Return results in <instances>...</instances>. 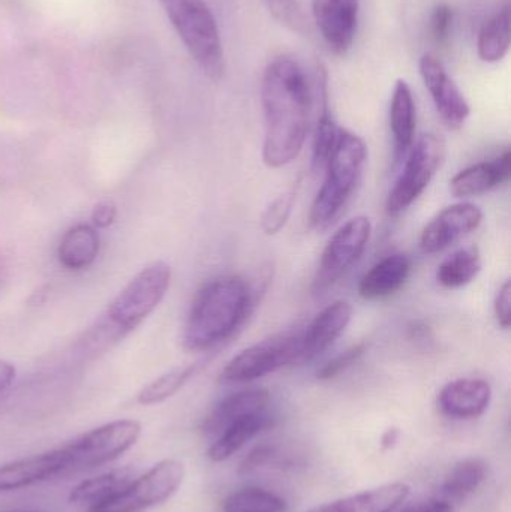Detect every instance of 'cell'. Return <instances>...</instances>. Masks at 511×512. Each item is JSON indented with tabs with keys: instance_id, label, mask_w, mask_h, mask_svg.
<instances>
[{
	"instance_id": "30bf717a",
	"label": "cell",
	"mask_w": 511,
	"mask_h": 512,
	"mask_svg": "<svg viewBox=\"0 0 511 512\" xmlns=\"http://www.w3.org/2000/svg\"><path fill=\"white\" fill-rule=\"evenodd\" d=\"M372 224L365 216H357L345 222L327 243L317 273H315L312 291L323 294L335 286L354 264L362 258L371 240Z\"/></svg>"
},
{
	"instance_id": "5b68a950",
	"label": "cell",
	"mask_w": 511,
	"mask_h": 512,
	"mask_svg": "<svg viewBox=\"0 0 511 512\" xmlns=\"http://www.w3.org/2000/svg\"><path fill=\"white\" fill-rule=\"evenodd\" d=\"M171 26L209 80L225 74V54L218 21L204 0H159Z\"/></svg>"
},
{
	"instance_id": "d6986e66",
	"label": "cell",
	"mask_w": 511,
	"mask_h": 512,
	"mask_svg": "<svg viewBox=\"0 0 511 512\" xmlns=\"http://www.w3.org/2000/svg\"><path fill=\"white\" fill-rule=\"evenodd\" d=\"M411 487L390 483L329 504L318 505L306 512H395L407 501Z\"/></svg>"
},
{
	"instance_id": "7a4b0ae2",
	"label": "cell",
	"mask_w": 511,
	"mask_h": 512,
	"mask_svg": "<svg viewBox=\"0 0 511 512\" xmlns=\"http://www.w3.org/2000/svg\"><path fill=\"white\" fill-rule=\"evenodd\" d=\"M257 301V288L239 274L209 280L192 301L183 330V345L192 352L216 348L245 325Z\"/></svg>"
},
{
	"instance_id": "e0dca14e",
	"label": "cell",
	"mask_w": 511,
	"mask_h": 512,
	"mask_svg": "<svg viewBox=\"0 0 511 512\" xmlns=\"http://www.w3.org/2000/svg\"><path fill=\"white\" fill-rule=\"evenodd\" d=\"M510 176L511 153L506 150L491 161L479 162L459 171L450 180V192L456 198L479 197L509 182Z\"/></svg>"
},
{
	"instance_id": "f546056e",
	"label": "cell",
	"mask_w": 511,
	"mask_h": 512,
	"mask_svg": "<svg viewBox=\"0 0 511 512\" xmlns=\"http://www.w3.org/2000/svg\"><path fill=\"white\" fill-rule=\"evenodd\" d=\"M296 198V189H290V191L279 195L276 200L269 204V207L264 210L263 216H261V230L264 234L275 236L287 225L288 219L293 213Z\"/></svg>"
},
{
	"instance_id": "f35d334b",
	"label": "cell",
	"mask_w": 511,
	"mask_h": 512,
	"mask_svg": "<svg viewBox=\"0 0 511 512\" xmlns=\"http://www.w3.org/2000/svg\"><path fill=\"white\" fill-rule=\"evenodd\" d=\"M30 512H36V511H30Z\"/></svg>"
},
{
	"instance_id": "d590c367",
	"label": "cell",
	"mask_w": 511,
	"mask_h": 512,
	"mask_svg": "<svg viewBox=\"0 0 511 512\" xmlns=\"http://www.w3.org/2000/svg\"><path fill=\"white\" fill-rule=\"evenodd\" d=\"M401 512H455L453 511L452 504L444 501V499L435 498L429 501L422 502V504L411 505Z\"/></svg>"
},
{
	"instance_id": "277c9868",
	"label": "cell",
	"mask_w": 511,
	"mask_h": 512,
	"mask_svg": "<svg viewBox=\"0 0 511 512\" xmlns=\"http://www.w3.org/2000/svg\"><path fill=\"white\" fill-rule=\"evenodd\" d=\"M368 162L365 140L348 129L339 128L338 140L326 164V179L312 204V228L329 227L353 197Z\"/></svg>"
},
{
	"instance_id": "ba28073f",
	"label": "cell",
	"mask_w": 511,
	"mask_h": 512,
	"mask_svg": "<svg viewBox=\"0 0 511 512\" xmlns=\"http://www.w3.org/2000/svg\"><path fill=\"white\" fill-rule=\"evenodd\" d=\"M302 331L276 334L237 354L219 376L222 384H246L300 363Z\"/></svg>"
},
{
	"instance_id": "836d02e7",
	"label": "cell",
	"mask_w": 511,
	"mask_h": 512,
	"mask_svg": "<svg viewBox=\"0 0 511 512\" xmlns=\"http://www.w3.org/2000/svg\"><path fill=\"white\" fill-rule=\"evenodd\" d=\"M495 316H497L498 324L504 330H509L511 325V283L507 280L495 298Z\"/></svg>"
},
{
	"instance_id": "5bb4252c",
	"label": "cell",
	"mask_w": 511,
	"mask_h": 512,
	"mask_svg": "<svg viewBox=\"0 0 511 512\" xmlns=\"http://www.w3.org/2000/svg\"><path fill=\"white\" fill-rule=\"evenodd\" d=\"M492 388L485 379L461 378L444 385L438 394L441 414L453 420H473L488 411Z\"/></svg>"
},
{
	"instance_id": "8fae6325",
	"label": "cell",
	"mask_w": 511,
	"mask_h": 512,
	"mask_svg": "<svg viewBox=\"0 0 511 512\" xmlns=\"http://www.w3.org/2000/svg\"><path fill=\"white\" fill-rule=\"evenodd\" d=\"M420 75L444 125L453 131L461 129L470 117L471 107L441 60L434 54H423Z\"/></svg>"
},
{
	"instance_id": "d4e9b609",
	"label": "cell",
	"mask_w": 511,
	"mask_h": 512,
	"mask_svg": "<svg viewBox=\"0 0 511 512\" xmlns=\"http://www.w3.org/2000/svg\"><path fill=\"white\" fill-rule=\"evenodd\" d=\"M510 24L509 3L485 21L477 39V51L483 62L497 63L507 56L511 41Z\"/></svg>"
},
{
	"instance_id": "f1b7e54d",
	"label": "cell",
	"mask_w": 511,
	"mask_h": 512,
	"mask_svg": "<svg viewBox=\"0 0 511 512\" xmlns=\"http://www.w3.org/2000/svg\"><path fill=\"white\" fill-rule=\"evenodd\" d=\"M225 512H287V502L260 487L231 493L222 505Z\"/></svg>"
},
{
	"instance_id": "484cf974",
	"label": "cell",
	"mask_w": 511,
	"mask_h": 512,
	"mask_svg": "<svg viewBox=\"0 0 511 512\" xmlns=\"http://www.w3.org/2000/svg\"><path fill=\"white\" fill-rule=\"evenodd\" d=\"M483 259L476 246L459 249L450 255L437 270V282L446 289H459L470 285L482 271Z\"/></svg>"
},
{
	"instance_id": "7402d4cb",
	"label": "cell",
	"mask_w": 511,
	"mask_h": 512,
	"mask_svg": "<svg viewBox=\"0 0 511 512\" xmlns=\"http://www.w3.org/2000/svg\"><path fill=\"white\" fill-rule=\"evenodd\" d=\"M275 424V418L269 409L258 414L249 415L231 424L224 430L207 450V457L215 463L231 459L237 451L242 450L249 441Z\"/></svg>"
},
{
	"instance_id": "ffe728a7",
	"label": "cell",
	"mask_w": 511,
	"mask_h": 512,
	"mask_svg": "<svg viewBox=\"0 0 511 512\" xmlns=\"http://www.w3.org/2000/svg\"><path fill=\"white\" fill-rule=\"evenodd\" d=\"M411 259L395 254L378 261L359 283V295L363 300H383L398 292L410 279Z\"/></svg>"
},
{
	"instance_id": "8992f818",
	"label": "cell",
	"mask_w": 511,
	"mask_h": 512,
	"mask_svg": "<svg viewBox=\"0 0 511 512\" xmlns=\"http://www.w3.org/2000/svg\"><path fill=\"white\" fill-rule=\"evenodd\" d=\"M141 436V424L135 420H117L96 427L62 448L66 466L63 475L89 471L108 465L131 450Z\"/></svg>"
},
{
	"instance_id": "4dcf8cb0",
	"label": "cell",
	"mask_w": 511,
	"mask_h": 512,
	"mask_svg": "<svg viewBox=\"0 0 511 512\" xmlns=\"http://www.w3.org/2000/svg\"><path fill=\"white\" fill-rule=\"evenodd\" d=\"M270 14L278 23L291 32L306 35L309 33V21L297 0H263Z\"/></svg>"
},
{
	"instance_id": "e575fe53",
	"label": "cell",
	"mask_w": 511,
	"mask_h": 512,
	"mask_svg": "<svg viewBox=\"0 0 511 512\" xmlns=\"http://www.w3.org/2000/svg\"><path fill=\"white\" fill-rule=\"evenodd\" d=\"M117 218V207L113 201H102V203L96 204L95 209L92 212V224L95 228L111 227Z\"/></svg>"
},
{
	"instance_id": "7c38bea8",
	"label": "cell",
	"mask_w": 511,
	"mask_h": 512,
	"mask_svg": "<svg viewBox=\"0 0 511 512\" xmlns=\"http://www.w3.org/2000/svg\"><path fill=\"white\" fill-rule=\"evenodd\" d=\"M482 221L483 212L476 204H453L426 225L420 236V249L426 255L440 254L474 233Z\"/></svg>"
},
{
	"instance_id": "4316f807",
	"label": "cell",
	"mask_w": 511,
	"mask_h": 512,
	"mask_svg": "<svg viewBox=\"0 0 511 512\" xmlns=\"http://www.w3.org/2000/svg\"><path fill=\"white\" fill-rule=\"evenodd\" d=\"M134 472L129 468L114 469L99 477L90 478L78 484L69 493L72 504H98L128 486Z\"/></svg>"
},
{
	"instance_id": "ac0fdd59",
	"label": "cell",
	"mask_w": 511,
	"mask_h": 512,
	"mask_svg": "<svg viewBox=\"0 0 511 512\" xmlns=\"http://www.w3.org/2000/svg\"><path fill=\"white\" fill-rule=\"evenodd\" d=\"M270 393L264 388H252L231 394L218 403L207 415L203 432L207 436H219L227 427L249 415L269 409Z\"/></svg>"
},
{
	"instance_id": "74e56055",
	"label": "cell",
	"mask_w": 511,
	"mask_h": 512,
	"mask_svg": "<svg viewBox=\"0 0 511 512\" xmlns=\"http://www.w3.org/2000/svg\"><path fill=\"white\" fill-rule=\"evenodd\" d=\"M399 436H401V432H399L398 427H390L384 432V435L381 436V448L384 451L393 450L398 444Z\"/></svg>"
},
{
	"instance_id": "3957f363",
	"label": "cell",
	"mask_w": 511,
	"mask_h": 512,
	"mask_svg": "<svg viewBox=\"0 0 511 512\" xmlns=\"http://www.w3.org/2000/svg\"><path fill=\"white\" fill-rule=\"evenodd\" d=\"M171 283V267L164 261L144 267L77 343L81 358H96L140 327L164 300Z\"/></svg>"
},
{
	"instance_id": "6da1fadb",
	"label": "cell",
	"mask_w": 511,
	"mask_h": 512,
	"mask_svg": "<svg viewBox=\"0 0 511 512\" xmlns=\"http://www.w3.org/2000/svg\"><path fill=\"white\" fill-rule=\"evenodd\" d=\"M264 111L263 161L269 168L291 164L302 152L309 132L314 93L297 57L270 60L261 81Z\"/></svg>"
},
{
	"instance_id": "83f0119b",
	"label": "cell",
	"mask_w": 511,
	"mask_h": 512,
	"mask_svg": "<svg viewBox=\"0 0 511 512\" xmlns=\"http://www.w3.org/2000/svg\"><path fill=\"white\" fill-rule=\"evenodd\" d=\"M204 364L206 361H195L188 366L176 367V369L164 373L138 393V403L144 406H153L165 402L174 394L179 393L188 384V381H191L203 369Z\"/></svg>"
},
{
	"instance_id": "9a60e30c",
	"label": "cell",
	"mask_w": 511,
	"mask_h": 512,
	"mask_svg": "<svg viewBox=\"0 0 511 512\" xmlns=\"http://www.w3.org/2000/svg\"><path fill=\"white\" fill-rule=\"evenodd\" d=\"M353 319V307L347 301L335 303L321 310L308 328L302 331L300 363L314 360L326 352L347 330Z\"/></svg>"
},
{
	"instance_id": "8d00e7d4",
	"label": "cell",
	"mask_w": 511,
	"mask_h": 512,
	"mask_svg": "<svg viewBox=\"0 0 511 512\" xmlns=\"http://www.w3.org/2000/svg\"><path fill=\"white\" fill-rule=\"evenodd\" d=\"M15 379V367L14 364L9 361L0 360V394L3 391L8 390L11 387L12 382Z\"/></svg>"
},
{
	"instance_id": "1f68e13d",
	"label": "cell",
	"mask_w": 511,
	"mask_h": 512,
	"mask_svg": "<svg viewBox=\"0 0 511 512\" xmlns=\"http://www.w3.org/2000/svg\"><path fill=\"white\" fill-rule=\"evenodd\" d=\"M365 352V343L351 346L347 351L341 352V354L332 358L329 363L324 364L320 372H318V379H320V381H330V379L338 378L342 372H345V370L350 369L353 364H356L357 361L363 357Z\"/></svg>"
},
{
	"instance_id": "603a6c76",
	"label": "cell",
	"mask_w": 511,
	"mask_h": 512,
	"mask_svg": "<svg viewBox=\"0 0 511 512\" xmlns=\"http://www.w3.org/2000/svg\"><path fill=\"white\" fill-rule=\"evenodd\" d=\"M101 249L98 231L92 225L78 224L63 234L57 258L66 270L80 271L96 261Z\"/></svg>"
},
{
	"instance_id": "cb8c5ba5",
	"label": "cell",
	"mask_w": 511,
	"mask_h": 512,
	"mask_svg": "<svg viewBox=\"0 0 511 512\" xmlns=\"http://www.w3.org/2000/svg\"><path fill=\"white\" fill-rule=\"evenodd\" d=\"M489 465L483 459L461 460L456 463L444 478L440 487V499L459 502L473 495L488 480Z\"/></svg>"
},
{
	"instance_id": "9c48e42d",
	"label": "cell",
	"mask_w": 511,
	"mask_h": 512,
	"mask_svg": "<svg viewBox=\"0 0 511 512\" xmlns=\"http://www.w3.org/2000/svg\"><path fill=\"white\" fill-rule=\"evenodd\" d=\"M404 171L387 198L386 209L390 216H399L410 209L420 195L431 185L446 158V143L437 134H423L414 141Z\"/></svg>"
},
{
	"instance_id": "52a82bcc",
	"label": "cell",
	"mask_w": 511,
	"mask_h": 512,
	"mask_svg": "<svg viewBox=\"0 0 511 512\" xmlns=\"http://www.w3.org/2000/svg\"><path fill=\"white\" fill-rule=\"evenodd\" d=\"M185 466L165 459L137 480H132L116 495L90 505L89 512H143L164 504L176 495L185 480Z\"/></svg>"
},
{
	"instance_id": "d6a6232c",
	"label": "cell",
	"mask_w": 511,
	"mask_h": 512,
	"mask_svg": "<svg viewBox=\"0 0 511 512\" xmlns=\"http://www.w3.org/2000/svg\"><path fill=\"white\" fill-rule=\"evenodd\" d=\"M452 24V8L447 3H438L431 15L432 38L437 44H444L449 39Z\"/></svg>"
},
{
	"instance_id": "4fadbf2b",
	"label": "cell",
	"mask_w": 511,
	"mask_h": 512,
	"mask_svg": "<svg viewBox=\"0 0 511 512\" xmlns=\"http://www.w3.org/2000/svg\"><path fill=\"white\" fill-rule=\"evenodd\" d=\"M359 12L360 0H312L318 32L336 56H344L353 45Z\"/></svg>"
},
{
	"instance_id": "2e32d148",
	"label": "cell",
	"mask_w": 511,
	"mask_h": 512,
	"mask_svg": "<svg viewBox=\"0 0 511 512\" xmlns=\"http://www.w3.org/2000/svg\"><path fill=\"white\" fill-rule=\"evenodd\" d=\"M66 459L62 448L44 454L15 460L0 466V492H14L42 483L65 472Z\"/></svg>"
},
{
	"instance_id": "44dd1931",
	"label": "cell",
	"mask_w": 511,
	"mask_h": 512,
	"mask_svg": "<svg viewBox=\"0 0 511 512\" xmlns=\"http://www.w3.org/2000/svg\"><path fill=\"white\" fill-rule=\"evenodd\" d=\"M396 162L401 161L416 141L417 111L413 90L405 80L396 81L389 113Z\"/></svg>"
}]
</instances>
